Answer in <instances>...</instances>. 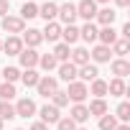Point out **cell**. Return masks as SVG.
<instances>
[{"label":"cell","mask_w":130,"mask_h":130,"mask_svg":"<svg viewBox=\"0 0 130 130\" xmlns=\"http://www.w3.org/2000/svg\"><path fill=\"white\" fill-rule=\"evenodd\" d=\"M41 36H43L46 41H56V38L61 36V26L51 21V23H46V31H41Z\"/></svg>","instance_id":"19"},{"label":"cell","mask_w":130,"mask_h":130,"mask_svg":"<svg viewBox=\"0 0 130 130\" xmlns=\"http://www.w3.org/2000/svg\"><path fill=\"white\" fill-rule=\"evenodd\" d=\"M21 79H23V84H26V87H36L41 77H38L33 69H26V74H21Z\"/></svg>","instance_id":"28"},{"label":"cell","mask_w":130,"mask_h":130,"mask_svg":"<svg viewBox=\"0 0 130 130\" xmlns=\"http://www.w3.org/2000/svg\"><path fill=\"white\" fill-rule=\"evenodd\" d=\"M41 122H43V125H48V122H59V107H54V105L41 107Z\"/></svg>","instance_id":"12"},{"label":"cell","mask_w":130,"mask_h":130,"mask_svg":"<svg viewBox=\"0 0 130 130\" xmlns=\"http://www.w3.org/2000/svg\"><path fill=\"white\" fill-rule=\"evenodd\" d=\"M51 100H54V107H67V105H69L67 92H54V94H51Z\"/></svg>","instance_id":"35"},{"label":"cell","mask_w":130,"mask_h":130,"mask_svg":"<svg viewBox=\"0 0 130 130\" xmlns=\"http://www.w3.org/2000/svg\"><path fill=\"white\" fill-rule=\"evenodd\" d=\"M59 130H77V122L72 120V117H59Z\"/></svg>","instance_id":"37"},{"label":"cell","mask_w":130,"mask_h":130,"mask_svg":"<svg viewBox=\"0 0 130 130\" xmlns=\"http://www.w3.org/2000/svg\"><path fill=\"white\" fill-rule=\"evenodd\" d=\"M77 15H82L87 23L97 15V3H94V0H82V3L77 5Z\"/></svg>","instance_id":"3"},{"label":"cell","mask_w":130,"mask_h":130,"mask_svg":"<svg viewBox=\"0 0 130 130\" xmlns=\"http://www.w3.org/2000/svg\"><path fill=\"white\" fill-rule=\"evenodd\" d=\"M38 64H41V67H43L46 72H51V69L56 67V59H54L51 54H43V56H38Z\"/></svg>","instance_id":"34"},{"label":"cell","mask_w":130,"mask_h":130,"mask_svg":"<svg viewBox=\"0 0 130 130\" xmlns=\"http://www.w3.org/2000/svg\"><path fill=\"white\" fill-rule=\"evenodd\" d=\"M117 117H120L122 122L130 120V105H127V102H120V105H117Z\"/></svg>","instance_id":"36"},{"label":"cell","mask_w":130,"mask_h":130,"mask_svg":"<svg viewBox=\"0 0 130 130\" xmlns=\"http://www.w3.org/2000/svg\"><path fill=\"white\" fill-rule=\"evenodd\" d=\"M15 117V107L8 102H0V120H13Z\"/></svg>","instance_id":"29"},{"label":"cell","mask_w":130,"mask_h":130,"mask_svg":"<svg viewBox=\"0 0 130 130\" xmlns=\"http://www.w3.org/2000/svg\"><path fill=\"white\" fill-rule=\"evenodd\" d=\"M36 15H38V8H36L33 3H26V5L21 8V18H23V21H28V18H36Z\"/></svg>","instance_id":"30"},{"label":"cell","mask_w":130,"mask_h":130,"mask_svg":"<svg viewBox=\"0 0 130 130\" xmlns=\"http://www.w3.org/2000/svg\"><path fill=\"white\" fill-rule=\"evenodd\" d=\"M61 36H64V43L72 46V43H77V41H79V28H77V26H67V28L61 31Z\"/></svg>","instance_id":"20"},{"label":"cell","mask_w":130,"mask_h":130,"mask_svg":"<svg viewBox=\"0 0 130 130\" xmlns=\"http://www.w3.org/2000/svg\"><path fill=\"white\" fill-rule=\"evenodd\" d=\"M3 28H5V33H23L26 21L23 18H15V15H5L3 18Z\"/></svg>","instance_id":"4"},{"label":"cell","mask_w":130,"mask_h":130,"mask_svg":"<svg viewBox=\"0 0 130 130\" xmlns=\"http://www.w3.org/2000/svg\"><path fill=\"white\" fill-rule=\"evenodd\" d=\"M79 36H82L84 41H89V43H92V41H97V28H94L92 23H87V26L79 31Z\"/></svg>","instance_id":"27"},{"label":"cell","mask_w":130,"mask_h":130,"mask_svg":"<svg viewBox=\"0 0 130 130\" xmlns=\"http://www.w3.org/2000/svg\"><path fill=\"white\" fill-rule=\"evenodd\" d=\"M112 74H117V79L127 77V74H130V64H127L125 59H115V61H112Z\"/></svg>","instance_id":"17"},{"label":"cell","mask_w":130,"mask_h":130,"mask_svg":"<svg viewBox=\"0 0 130 130\" xmlns=\"http://www.w3.org/2000/svg\"><path fill=\"white\" fill-rule=\"evenodd\" d=\"M92 94H94V97H97V100H102V97H105V94H107V82H105V79H100V77H97V79H94V82H92Z\"/></svg>","instance_id":"23"},{"label":"cell","mask_w":130,"mask_h":130,"mask_svg":"<svg viewBox=\"0 0 130 130\" xmlns=\"http://www.w3.org/2000/svg\"><path fill=\"white\" fill-rule=\"evenodd\" d=\"M87 94H89V89H87L84 82H69V92H67V97H69L74 105H82Z\"/></svg>","instance_id":"1"},{"label":"cell","mask_w":130,"mask_h":130,"mask_svg":"<svg viewBox=\"0 0 130 130\" xmlns=\"http://www.w3.org/2000/svg\"><path fill=\"white\" fill-rule=\"evenodd\" d=\"M59 79L61 82H77V67L72 61H64L59 67Z\"/></svg>","instance_id":"6"},{"label":"cell","mask_w":130,"mask_h":130,"mask_svg":"<svg viewBox=\"0 0 130 130\" xmlns=\"http://www.w3.org/2000/svg\"><path fill=\"white\" fill-rule=\"evenodd\" d=\"M0 130H3V120H0Z\"/></svg>","instance_id":"45"},{"label":"cell","mask_w":130,"mask_h":130,"mask_svg":"<svg viewBox=\"0 0 130 130\" xmlns=\"http://www.w3.org/2000/svg\"><path fill=\"white\" fill-rule=\"evenodd\" d=\"M36 112V105H33V100H18V105H15V115L18 117H31Z\"/></svg>","instance_id":"9"},{"label":"cell","mask_w":130,"mask_h":130,"mask_svg":"<svg viewBox=\"0 0 130 130\" xmlns=\"http://www.w3.org/2000/svg\"><path fill=\"white\" fill-rule=\"evenodd\" d=\"M115 130H130V127H127V125H120V127H115Z\"/></svg>","instance_id":"42"},{"label":"cell","mask_w":130,"mask_h":130,"mask_svg":"<svg viewBox=\"0 0 130 130\" xmlns=\"http://www.w3.org/2000/svg\"><path fill=\"white\" fill-rule=\"evenodd\" d=\"M115 3H117L120 8H127V5H130V0H115Z\"/></svg>","instance_id":"41"},{"label":"cell","mask_w":130,"mask_h":130,"mask_svg":"<svg viewBox=\"0 0 130 130\" xmlns=\"http://www.w3.org/2000/svg\"><path fill=\"white\" fill-rule=\"evenodd\" d=\"M77 130H87V127H77Z\"/></svg>","instance_id":"46"},{"label":"cell","mask_w":130,"mask_h":130,"mask_svg":"<svg viewBox=\"0 0 130 130\" xmlns=\"http://www.w3.org/2000/svg\"><path fill=\"white\" fill-rule=\"evenodd\" d=\"M0 51H3V41H0Z\"/></svg>","instance_id":"44"},{"label":"cell","mask_w":130,"mask_h":130,"mask_svg":"<svg viewBox=\"0 0 130 130\" xmlns=\"http://www.w3.org/2000/svg\"><path fill=\"white\" fill-rule=\"evenodd\" d=\"M13 97H15V87H13L10 82L0 84V100H3V102H8V100H13Z\"/></svg>","instance_id":"26"},{"label":"cell","mask_w":130,"mask_h":130,"mask_svg":"<svg viewBox=\"0 0 130 130\" xmlns=\"http://www.w3.org/2000/svg\"><path fill=\"white\" fill-rule=\"evenodd\" d=\"M97 38L102 41V46H112L117 41V31L112 26H102V31H97Z\"/></svg>","instance_id":"8"},{"label":"cell","mask_w":130,"mask_h":130,"mask_svg":"<svg viewBox=\"0 0 130 130\" xmlns=\"http://www.w3.org/2000/svg\"><path fill=\"white\" fill-rule=\"evenodd\" d=\"M8 8H10V5H8V0H0V18H5V15H8Z\"/></svg>","instance_id":"38"},{"label":"cell","mask_w":130,"mask_h":130,"mask_svg":"<svg viewBox=\"0 0 130 130\" xmlns=\"http://www.w3.org/2000/svg\"><path fill=\"white\" fill-rule=\"evenodd\" d=\"M102 26H112L115 23V18H117V13L112 10V8H102V10H97V15H94Z\"/></svg>","instance_id":"15"},{"label":"cell","mask_w":130,"mask_h":130,"mask_svg":"<svg viewBox=\"0 0 130 130\" xmlns=\"http://www.w3.org/2000/svg\"><path fill=\"white\" fill-rule=\"evenodd\" d=\"M87 110H89V115H97V117H102V115H107V102H105V100H94V102H92Z\"/></svg>","instance_id":"24"},{"label":"cell","mask_w":130,"mask_h":130,"mask_svg":"<svg viewBox=\"0 0 130 130\" xmlns=\"http://www.w3.org/2000/svg\"><path fill=\"white\" fill-rule=\"evenodd\" d=\"M127 48H130L127 38H120V41H115V43H112V51H115L117 56H125V54H127Z\"/></svg>","instance_id":"33"},{"label":"cell","mask_w":130,"mask_h":130,"mask_svg":"<svg viewBox=\"0 0 130 130\" xmlns=\"http://www.w3.org/2000/svg\"><path fill=\"white\" fill-rule=\"evenodd\" d=\"M3 48H5V54H13V56H18V54L23 51V41H21L18 36H10V38L3 43Z\"/></svg>","instance_id":"14"},{"label":"cell","mask_w":130,"mask_h":130,"mask_svg":"<svg viewBox=\"0 0 130 130\" xmlns=\"http://www.w3.org/2000/svg\"><path fill=\"white\" fill-rule=\"evenodd\" d=\"M107 92L115 94V97H122V94H125V82H122V79H112V82H107Z\"/></svg>","instance_id":"22"},{"label":"cell","mask_w":130,"mask_h":130,"mask_svg":"<svg viewBox=\"0 0 130 130\" xmlns=\"http://www.w3.org/2000/svg\"><path fill=\"white\" fill-rule=\"evenodd\" d=\"M69 59H72L74 67H84V64H89V51L79 46V48H74V51L69 54Z\"/></svg>","instance_id":"11"},{"label":"cell","mask_w":130,"mask_h":130,"mask_svg":"<svg viewBox=\"0 0 130 130\" xmlns=\"http://www.w3.org/2000/svg\"><path fill=\"white\" fill-rule=\"evenodd\" d=\"M117 127V120L112 115H102L100 117V130H115Z\"/></svg>","instance_id":"32"},{"label":"cell","mask_w":130,"mask_h":130,"mask_svg":"<svg viewBox=\"0 0 130 130\" xmlns=\"http://www.w3.org/2000/svg\"><path fill=\"white\" fill-rule=\"evenodd\" d=\"M69 54H72V51H69V46H67V43H56V48H54V54H51V56H54L56 61H69Z\"/></svg>","instance_id":"25"},{"label":"cell","mask_w":130,"mask_h":130,"mask_svg":"<svg viewBox=\"0 0 130 130\" xmlns=\"http://www.w3.org/2000/svg\"><path fill=\"white\" fill-rule=\"evenodd\" d=\"M18 59H21V67H26V69H33L36 64H38V54H36V48H26V51H21Z\"/></svg>","instance_id":"7"},{"label":"cell","mask_w":130,"mask_h":130,"mask_svg":"<svg viewBox=\"0 0 130 130\" xmlns=\"http://www.w3.org/2000/svg\"><path fill=\"white\" fill-rule=\"evenodd\" d=\"M77 77H82V82H94V79L100 77V72H97L94 64H84V67L77 69Z\"/></svg>","instance_id":"10"},{"label":"cell","mask_w":130,"mask_h":130,"mask_svg":"<svg viewBox=\"0 0 130 130\" xmlns=\"http://www.w3.org/2000/svg\"><path fill=\"white\" fill-rule=\"evenodd\" d=\"M94 3H110V0H94Z\"/></svg>","instance_id":"43"},{"label":"cell","mask_w":130,"mask_h":130,"mask_svg":"<svg viewBox=\"0 0 130 130\" xmlns=\"http://www.w3.org/2000/svg\"><path fill=\"white\" fill-rule=\"evenodd\" d=\"M23 41L28 43V48H36V46L43 41V36H41V31H36V28H28V31H23Z\"/></svg>","instance_id":"13"},{"label":"cell","mask_w":130,"mask_h":130,"mask_svg":"<svg viewBox=\"0 0 130 130\" xmlns=\"http://www.w3.org/2000/svg\"><path fill=\"white\" fill-rule=\"evenodd\" d=\"M3 77H5V82L13 84V82L21 79V69H15V67H5V69H3Z\"/></svg>","instance_id":"31"},{"label":"cell","mask_w":130,"mask_h":130,"mask_svg":"<svg viewBox=\"0 0 130 130\" xmlns=\"http://www.w3.org/2000/svg\"><path fill=\"white\" fill-rule=\"evenodd\" d=\"M72 120H74V122H87V120H89V110H87L84 105H74V107H72Z\"/></svg>","instance_id":"21"},{"label":"cell","mask_w":130,"mask_h":130,"mask_svg":"<svg viewBox=\"0 0 130 130\" xmlns=\"http://www.w3.org/2000/svg\"><path fill=\"white\" fill-rule=\"evenodd\" d=\"M31 130H48V127H46L43 122H33V125H31Z\"/></svg>","instance_id":"40"},{"label":"cell","mask_w":130,"mask_h":130,"mask_svg":"<svg viewBox=\"0 0 130 130\" xmlns=\"http://www.w3.org/2000/svg\"><path fill=\"white\" fill-rule=\"evenodd\" d=\"M120 33H122V36H125V38H130V23H125V26H122V31H120Z\"/></svg>","instance_id":"39"},{"label":"cell","mask_w":130,"mask_h":130,"mask_svg":"<svg viewBox=\"0 0 130 130\" xmlns=\"http://www.w3.org/2000/svg\"><path fill=\"white\" fill-rule=\"evenodd\" d=\"M56 13H59V5H56V3H46V5L38 10V15H41L46 23H51V21L56 18Z\"/></svg>","instance_id":"18"},{"label":"cell","mask_w":130,"mask_h":130,"mask_svg":"<svg viewBox=\"0 0 130 130\" xmlns=\"http://www.w3.org/2000/svg\"><path fill=\"white\" fill-rule=\"evenodd\" d=\"M110 54H112L110 46H102V43H100V46H94V51H92L89 56H92L97 64H105V61H110Z\"/></svg>","instance_id":"16"},{"label":"cell","mask_w":130,"mask_h":130,"mask_svg":"<svg viewBox=\"0 0 130 130\" xmlns=\"http://www.w3.org/2000/svg\"><path fill=\"white\" fill-rule=\"evenodd\" d=\"M67 26H74V21H77V5H72V3H64V5H59V13H56Z\"/></svg>","instance_id":"5"},{"label":"cell","mask_w":130,"mask_h":130,"mask_svg":"<svg viewBox=\"0 0 130 130\" xmlns=\"http://www.w3.org/2000/svg\"><path fill=\"white\" fill-rule=\"evenodd\" d=\"M36 89H38V94H41V97H51L54 92H59V82H56L54 77H43V79H38Z\"/></svg>","instance_id":"2"},{"label":"cell","mask_w":130,"mask_h":130,"mask_svg":"<svg viewBox=\"0 0 130 130\" xmlns=\"http://www.w3.org/2000/svg\"><path fill=\"white\" fill-rule=\"evenodd\" d=\"M15 130H21V127H15Z\"/></svg>","instance_id":"47"}]
</instances>
